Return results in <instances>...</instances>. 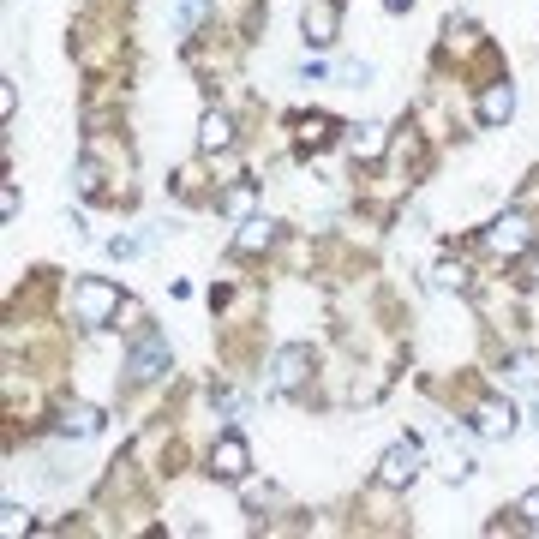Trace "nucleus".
<instances>
[{"instance_id":"12","label":"nucleus","mask_w":539,"mask_h":539,"mask_svg":"<svg viewBox=\"0 0 539 539\" xmlns=\"http://www.w3.org/2000/svg\"><path fill=\"white\" fill-rule=\"evenodd\" d=\"M384 126H354L348 132V150H354V162H372V156H384Z\"/></svg>"},{"instance_id":"16","label":"nucleus","mask_w":539,"mask_h":539,"mask_svg":"<svg viewBox=\"0 0 539 539\" xmlns=\"http://www.w3.org/2000/svg\"><path fill=\"white\" fill-rule=\"evenodd\" d=\"M438 474H444V480H450V486H456V480H468V474H474V462H468V456H462V450H456V438H450V450H444V462H438Z\"/></svg>"},{"instance_id":"3","label":"nucleus","mask_w":539,"mask_h":539,"mask_svg":"<svg viewBox=\"0 0 539 539\" xmlns=\"http://www.w3.org/2000/svg\"><path fill=\"white\" fill-rule=\"evenodd\" d=\"M528 246H534V222L522 210H510V216H498L486 228V252H498V258H522Z\"/></svg>"},{"instance_id":"7","label":"nucleus","mask_w":539,"mask_h":539,"mask_svg":"<svg viewBox=\"0 0 539 539\" xmlns=\"http://www.w3.org/2000/svg\"><path fill=\"white\" fill-rule=\"evenodd\" d=\"M474 432H480V438H510V432H516V402H498V396L480 402V408H474Z\"/></svg>"},{"instance_id":"5","label":"nucleus","mask_w":539,"mask_h":539,"mask_svg":"<svg viewBox=\"0 0 539 539\" xmlns=\"http://www.w3.org/2000/svg\"><path fill=\"white\" fill-rule=\"evenodd\" d=\"M306 372H312V348H306V342H288V348L270 360V390H300Z\"/></svg>"},{"instance_id":"13","label":"nucleus","mask_w":539,"mask_h":539,"mask_svg":"<svg viewBox=\"0 0 539 539\" xmlns=\"http://www.w3.org/2000/svg\"><path fill=\"white\" fill-rule=\"evenodd\" d=\"M234 246H240V252H264V246H270V222L246 216V222H240V234H234Z\"/></svg>"},{"instance_id":"20","label":"nucleus","mask_w":539,"mask_h":539,"mask_svg":"<svg viewBox=\"0 0 539 539\" xmlns=\"http://www.w3.org/2000/svg\"><path fill=\"white\" fill-rule=\"evenodd\" d=\"M516 516H522V522H534V528H539V486L528 492V498H522V504H516Z\"/></svg>"},{"instance_id":"10","label":"nucleus","mask_w":539,"mask_h":539,"mask_svg":"<svg viewBox=\"0 0 539 539\" xmlns=\"http://www.w3.org/2000/svg\"><path fill=\"white\" fill-rule=\"evenodd\" d=\"M510 114H516V90H510V84H486V90H480V120H486V126H504Z\"/></svg>"},{"instance_id":"4","label":"nucleus","mask_w":539,"mask_h":539,"mask_svg":"<svg viewBox=\"0 0 539 539\" xmlns=\"http://www.w3.org/2000/svg\"><path fill=\"white\" fill-rule=\"evenodd\" d=\"M300 24H306V42H312V48H330V42L342 36V0H306Z\"/></svg>"},{"instance_id":"6","label":"nucleus","mask_w":539,"mask_h":539,"mask_svg":"<svg viewBox=\"0 0 539 539\" xmlns=\"http://www.w3.org/2000/svg\"><path fill=\"white\" fill-rule=\"evenodd\" d=\"M126 372L138 378V384H150V378H162L168 372V342L162 336H144L132 354H126Z\"/></svg>"},{"instance_id":"15","label":"nucleus","mask_w":539,"mask_h":539,"mask_svg":"<svg viewBox=\"0 0 539 539\" xmlns=\"http://www.w3.org/2000/svg\"><path fill=\"white\" fill-rule=\"evenodd\" d=\"M432 288H438V294H462V288H468V270H462V264H438V270H432Z\"/></svg>"},{"instance_id":"17","label":"nucleus","mask_w":539,"mask_h":539,"mask_svg":"<svg viewBox=\"0 0 539 539\" xmlns=\"http://www.w3.org/2000/svg\"><path fill=\"white\" fill-rule=\"evenodd\" d=\"M0 534H6V539L30 534V516H24V510H18V504H6V510H0Z\"/></svg>"},{"instance_id":"9","label":"nucleus","mask_w":539,"mask_h":539,"mask_svg":"<svg viewBox=\"0 0 539 539\" xmlns=\"http://www.w3.org/2000/svg\"><path fill=\"white\" fill-rule=\"evenodd\" d=\"M228 144H234V120H228L222 108H210V114L198 120V150L216 156V150H228Z\"/></svg>"},{"instance_id":"19","label":"nucleus","mask_w":539,"mask_h":539,"mask_svg":"<svg viewBox=\"0 0 539 539\" xmlns=\"http://www.w3.org/2000/svg\"><path fill=\"white\" fill-rule=\"evenodd\" d=\"M228 216L246 222V216H252V192H228Z\"/></svg>"},{"instance_id":"8","label":"nucleus","mask_w":539,"mask_h":539,"mask_svg":"<svg viewBox=\"0 0 539 539\" xmlns=\"http://www.w3.org/2000/svg\"><path fill=\"white\" fill-rule=\"evenodd\" d=\"M252 468V450L240 444V438H216V450H210V474L216 480H240Z\"/></svg>"},{"instance_id":"1","label":"nucleus","mask_w":539,"mask_h":539,"mask_svg":"<svg viewBox=\"0 0 539 539\" xmlns=\"http://www.w3.org/2000/svg\"><path fill=\"white\" fill-rule=\"evenodd\" d=\"M420 468H426V450H420L414 438H402V444H390V450H384V462H378V486L402 492V486H414V480H420Z\"/></svg>"},{"instance_id":"11","label":"nucleus","mask_w":539,"mask_h":539,"mask_svg":"<svg viewBox=\"0 0 539 539\" xmlns=\"http://www.w3.org/2000/svg\"><path fill=\"white\" fill-rule=\"evenodd\" d=\"M102 432V414L90 408V402H72L66 414H60V438H96Z\"/></svg>"},{"instance_id":"14","label":"nucleus","mask_w":539,"mask_h":539,"mask_svg":"<svg viewBox=\"0 0 539 539\" xmlns=\"http://www.w3.org/2000/svg\"><path fill=\"white\" fill-rule=\"evenodd\" d=\"M330 132H336V126H330L324 114H306V120H300V144H306V150H324Z\"/></svg>"},{"instance_id":"18","label":"nucleus","mask_w":539,"mask_h":539,"mask_svg":"<svg viewBox=\"0 0 539 539\" xmlns=\"http://www.w3.org/2000/svg\"><path fill=\"white\" fill-rule=\"evenodd\" d=\"M102 186V174H96V162H78V192H96Z\"/></svg>"},{"instance_id":"2","label":"nucleus","mask_w":539,"mask_h":539,"mask_svg":"<svg viewBox=\"0 0 539 539\" xmlns=\"http://www.w3.org/2000/svg\"><path fill=\"white\" fill-rule=\"evenodd\" d=\"M114 312H120V288H108V282H96V276L72 288V318H78V324H108Z\"/></svg>"}]
</instances>
